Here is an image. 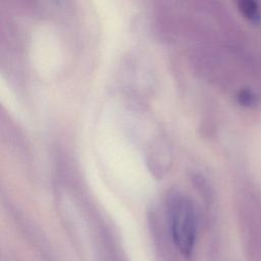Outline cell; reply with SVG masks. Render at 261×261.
<instances>
[{
    "mask_svg": "<svg viewBox=\"0 0 261 261\" xmlns=\"http://www.w3.org/2000/svg\"><path fill=\"white\" fill-rule=\"evenodd\" d=\"M172 241L185 257L192 256L197 238V214L193 201L181 193H172L166 200Z\"/></svg>",
    "mask_w": 261,
    "mask_h": 261,
    "instance_id": "6da1fadb",
    "label": "cell"
},
{
    "mask_svg": "<svg viewBox=\"0 0 261 261\" xmlns=\"http://www.w3.org/2000/svg\"><path fill=\"white\" fill-rule=\"evenodd\" d=\"M245 246L249 261H261V201L253 193L242 209Z\"/></svg>",
    "mask_w": 261,
    "mask_h": 261,
    "instance_id": "7a4b0ae2",
    "label": "cell"
},
{
    "mask_svg": "<svg viewBox=\"0 0 261 261\" xmlns=\"http://www.w3.org/2000/svg\"><path fill=\"white\" fill-rule=\"evenodd\" d=\"M238 6L245 18L253 23L261 21V13L257 0H238Z\"/></svg>",
    "mask_w": 261,
    "mask_h": 261,
    "instance_id": "3957f363",
    "label": "cell"
},
{
    "mask_svg": "<svg viewBox=\"0 0 261 261\" xmlns=\"http://www.w3.org/2000/svg\"><path fill=\"white\" fill-rule=\"evenodd\" d=\"M237 100L241 106L246 108H254L255 106H257L259 101L257 94L253 90L248 88L239 91L237 95Z\"/></svg>",
    "mask_w": 261,
    "mask_h": 261,
    "instance_id": "277c9868",
    "label": "cell"
}]
</instances>
